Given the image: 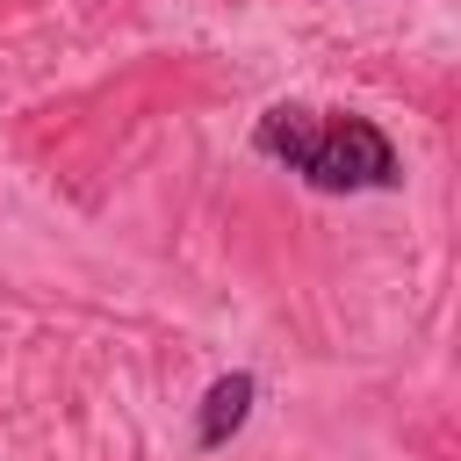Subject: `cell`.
<instances>
[{"label": "cell", "instance_id": "1", "mask_svg": "<svg viewBox=\"0 0 461 461\" xmlns=\"http://www.w3.org/2000/svg\"><path fill=\"white\" fill-rule=\"evenodd\" d=\"M252 151L303 173L317 194H367V187H396L403 166H396V144L367 122V115H317V108H267L259 130H252Z\"/></svg>", "mask_w": 461, "mask_h": 461}, {"label": "cell", "instance_id": "2", "mask_svg": "<svg viewBox=\"0 0 461 461\" xmlns=\"http://www.w3.org/2000/svg\"><path fill=\"white\" fill-rule=\"evenodd\" d=\"M252 396H259V382L238 367V375H216L209 382V396H202V425H194V447H223L245 418H252Z\"/></svg>", "mask_w": 461, "mask_h": 461}]
</instances>
